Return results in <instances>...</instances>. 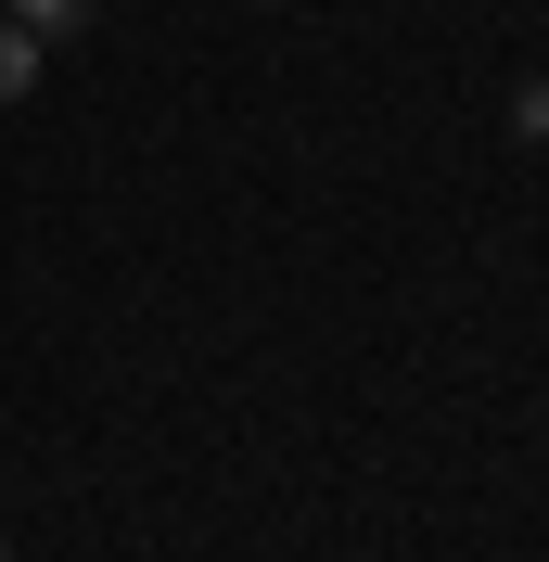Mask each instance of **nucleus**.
Listing matches in <instances>:
<instances>
[{"mask_svg":"<svg viewBox=\"0 0 549 562\" xmlns=\"http://www.w3.org/2000/svg\"><path fill=\"white\" fill-rule=\"evenodd\" d=\"M38 90V26H0V103H26Z\"/></svg>","mask_w":549,"mask_h":562,"instance_id":"nucleus-1","label":"nucleus"},{"mask_svg":"<svg viewBox=\"0 0 549 562\" xmlns=\"http://www.w3.org/2000/svg\"><path fill=\"white\" fill-rule=\"evenodd\" d=\"M77 13H90V0H13V26H38V38H65Z\"/></svg>","mask_w":549,"mask_h":562,"instance_id":"nucleus-2","label":"nucleus"},{"mask_svg":"<svg viewBox=\"0 0 549 562\" xmlns=\"http://www.w3.org/2000/svg\"><path fill=\"white\" fill-rule=\"evenodd\" d=\"M524 140H549V90H524Z\"/></svg>","mask_w":549,"mask_h":562,"instance_id":"nucleus-3","label":"nucleus"},{"mask_svg":"<svg viewBox=\"0 0 549 562\" xmlns=\"http://www.w3.org/2000/svg\"><path fill=\"white\" fill-rule=\"evenodd\" d=\"M0 562H13V550H0Z\"/></svg>","mask_w":549,"mask_h":562,"instance_id":"nucleus-4","label":"nucleus"}]
</instances>
